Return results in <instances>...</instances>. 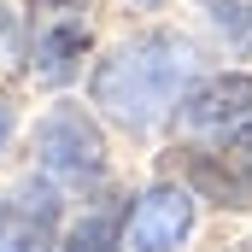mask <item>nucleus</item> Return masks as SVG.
Returning a JSON list of instances; mask_svg holds the SVG:
<instances>
[{
    "label": "nucleus",
    "mask_w": 252,
    "mask_h": 252,
    "mask_svg": "<svg viewBox=\"0 0 252 252\" xmlns=\"http://www.w3.org/2000/svg\"><path fill=\"white\" fill-rule=\"evenodd\" d=\"M182 76H188V59H182V47H176L170 35H141V41L118 47L112 59L100 64L94 100H100L112 118H124V124H153V118L176 100Z\"/></svg>",
    "instance_id": "obj_1"
},
{
    "label": "nucleus",
    "mask_w": 252,
    "mask_h": 252,
    "mask_svg": "<svg viewBox=\"0 0 252 252\" xmlns=\"http://www.w3.org/2000/svg\"><path fill=\"white\" fill-rule=\"evenodd\" d=\"M53 217H59V199L47 182L0 193V252H41L53 241Z\"/></svg>",
    "instance_id": "obj_2"
},
{
    "label": "nucleus",
    "mask_w": 252,
    "mask_h": 252,
    "mask_svg": "<svg viewBox=\"0 0 252 252\" xmlns=\"http://www.w3.org/2000/svg\"><path fill=\"white\" fill-rule=\"evenodd\" d=\"M35 141H41V158L53 170H64V176H100V164H106V147H100L94 124L82 112H70V106L53 112V118H41Z\"/></svg>",
    "instance_id": "obj_3"
},
{
    "label": "nucleus",
    "mask_w": 252,
    "mask_h": 252,
    "mask_svg": "<svg viewBox=\"0 0 252 252\" xmlns=\"http://www.w3.org/2000/svg\"><path fill=\"white\" fill-rule=\"evenodd\" d=\"M193 229V199L188 188H153L129 223V252H176Z\"/></svg>",
    "instance_id": "obj_4"
},
{
    "label": "nucleus",
    "mask_w": 252,
    "mask_h": 252,
    "mask_svg": "<svg viewBox=\"0 0 252 252\" xmlns=\"http://www.w3.org/2000/svg\"><path fill=\"white\" fill-rule=\"evenodd\" d=\"M247 112H252V76H217V82H205L188 106H182V118H188L193 129L235 124V118H247Z\"/></svg>",
    "instance_id": "obj_5"
},
{
    "label": "nucleus",
    "mask_w": 252,
    "mask_h": 252,
    "mask_svg": "<svg viewBox=\"0 0 252 252\" xmlns=\"http://www.w3.org/2000/svg\"><path fill=\"white\" fill-rule=\"evenodd\" d=\"M59 252H118V211H94V217H82V229H76Z\"/></svg>",
    "instance_id": "obj_6"
},
{
    "label": "nucleus",
    "mask_w": 252,
    "mask_h": 252,
    "mask_svg": "<svg viewBox=\"0 0 252 252\" xmlns=\"http://www.w3.org/2000/svg\"><path fill=\"white\" fill-rule=\"evenodd\" d=\"M82 41H88V30H76V24H64V30H53L47 41H41V76H64L70 70V53H82Z\"/></svg>",
    "instance_id": "obj_7"
},
{
    "label": "nucleus",
    "mask_w": 252,
    "mask_h": 252,
    "mask_svg": "<svg viewBox=\"0 0 252 252\" xmlns=\"http://www.w3.org/2000/svg\"><path fill=\"white\" fill-rule=\"evenodd\" d=\"M211 6H217V24L235 18V41L247 47V41H252V0H211Z\"/></svg>",
    "instance_id": "obj_8"
}]
</instances>
